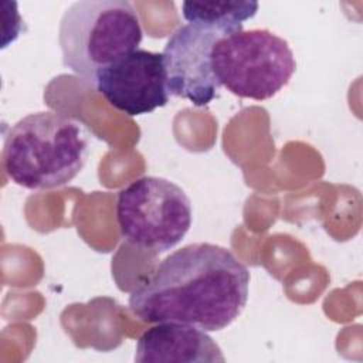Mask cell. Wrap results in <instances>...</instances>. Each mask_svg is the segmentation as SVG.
<instances>
[{
	"label": "cell",
	"instance_id": "cell-2",
	"mask_svg": "<svg viewBox=\"0 0 363 363\" xmlns=\"http://www.w3.org/2000/svg\"><path fill=\"white\" fill-rule=\"evenodd\" d=\"M91 133L78 119L54 111L30 113L4 136L1 164L7 177L30 190L72 182L86 164Z\"/></svg>",
	"mask_w": 363,
	"mask_h": 363
},
{
	"label": "cell",
	"instance_id": "cell-3",
	"mask_svg": "<svg viewBox=\"0 0 363 363\" xmlns=\"http://www.w3.org/2000/svg\"><path fill=\"white\" fill-rule=\"evenodd\" d=\"M143 31L135 7L123 0H82L62 14L58 44L62 64L89 85L99 69L138 50Z\"/></svg>",
	"mask_w": 363,
	"mask_h": 363
},
{
	"label": "cell",
	"instance_id": "cell-7",
	"mask_svg": "<svg viewBox=\"0 0 363 363\" xmlns=\"http://www.w3.org/2000/svg\"><path fill=\"white\" fill-rule=\"evenodd\" d=\"M94 86L128 116L150 113L169 102L162 52L135 50L98 71Z\"/></svg>",
	"mask_w": 363,
	"mask_h": 363
},
{
	"label": "cell",
	"instance_id": "cell-5",
	"mask_svg": "<svg viewBox=\"0 0 363 363\" xmlns=\"http://www.w3.org/2000/svg\"><path fill=\"white\" fill-rule=\"evenodd\" d=\"M116 220L136 250L160 254L176 247L191 225V201L176 183L156 176L136 179L118 193Z\"/></svg>",
	"mask_w": 363,
	"mask_h": 363
},
{
	"label": "cell",
	"instance_id": "cell-9",
	"mask_svg": "<svg viewBox=\"0 0 363 363\" xmlns=\"http://www.w3.org/2000/svg\"><path fill=\"white\" fill-rule=\"evenodd\" d=\"M259 4L257 1H183L182 14L187 23L213 26L228 33L242 30V24L251 20Z\"/></svg>",
	"mask_w": 363,
	"mask_h": 363
},
{
	"label": "cell",
	"instance_id": "cell-1",
	"mask_svg": "<svg viewBox=\"0 0 363 363\" xmlns=\"http://www.w3.org/2000/svg\"><path fill=\"white\" fill-rule=\"evenodd\" d=\"M248 286V268L228 248L196 242L160 261L130 292L129 309L143 322L217 332L241 315Z\"/></svg>",
	"mask_w": 363,
	"mask_h": 363
},
{
	"label": "cell",
	"instance_id": "cell-4",
	"mask_svg": "<svg viewBox=\"0 0 363 363\" xmlns=\"http://www.w3.org/2000/svg\"><path fill=\"white\" fill-rule=\"evenodd\" d=\"M211 65L220 86L255 101L277 95L296 69L289 44L265 28L241 30L218 40Z\"/></svg>",
	"mask_w": 363,
	"mask_h": 363
},
{
	"label": "cell",
	"instance_id": "cell-8",
	"mask_svg": "<svg viewBox=\"0 0 363 363\" xmlns=\"http://www.w3.org/2000/svg\"><path fill=\"white\" fill-rule=\"evenodd\" d=\"M135 360L139 363H217L225 362V357L206 330L186 323L160 322L140 335Z\"/></svg>",
	"mask_w": 363,
	"mask_h": 363
},
{
	"label": "cell",
	"instance_id": "cell-6",
	"mask_svg": "<svg viewBox=\"0 0 363 363\" xmlns=\"http://www.w3.org/2000/svg\"><path fill=\"white\" fill-rule=\"evenodd\" d=\"M230 34L200 23H187L179 27L162 52L169 94L187 99L194 106L210 104L220 88L213 72L211 52L216 43Z\"/></svg>",
	"mask_w": 363,
	"mask_h": 363
}]
</instances>
